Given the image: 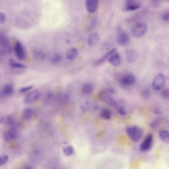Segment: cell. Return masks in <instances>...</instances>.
<instances>
[{
    "mask_svg": "<svg viewBox=\"0 0 169 169\" xmlns=\"http://www.w3.org/2000/svg\"><path fill=\"white\" fill-rule=\"evenodd\" d=\"M153 142V135L149 134L144 138L140 146V149L142 151L146 152L149 150L151 147Z\"/></svg>",
    "mask_w": 169,
    "mask_h": 169,
    "instance_id": "obj_9",
    "label": "cell"
},
{
    "mask_svg": "<svg viewBox=\"0 0 169 169\" xmlns=\"http://www.w3.org/2000/svg\"><path fill=\"white\" fill-rule=\"evenodd\" d=\"M6 116L4 115L3 114L0 113V124L4 123V120L5 119Z\"/></svg>",
    "mask_w": 169,
    "mask_h": 169,
    "instance_id": "obj_36",
    "label": "cell"
},
{
    "mask_svg": "<svg viewBox=\"0 0 169 169\" xmlns=\"http://www.w3.org/2000/svg\"><path fill=\"white\" fill-rule=\"evenodd\" d=\"M9 160V156L8 155L0 156V166H3L5 165Z\"/></svg>",
    "mask_w": 169,
    "mask_h": 169,
    "instance_id": "obj_29",
    "label": "cell"
},
{
    "mask_svg": "<svg viewBox=\"0 0 169 169\" xmlns=\"http://www.w3.org/2000/svg\"><path fill=\"white\" fill-rule=\"evenodd\" d=\"M101 116L105 120H109L112 117V113L109 110L104 109L101 112Z\"/></svg>",
    "mask_w": 169,
    "mask_h": 169,
    "instance_id": "obj_26",
    "label": "cell"
},
{
    "mask_svg": "<svg viewBox=\"0 0 169 169\" xmlns=\"http://www.w3.org/2000/svg\"><path fill=\"white\" fill-rule=\"evenodd\" d=\"M33 54L34 57L38 60H44L46 57V55L44 52H43L41 50H39V49L34 50L33 52Z\"/></svg>",
    "mask_w": 169,
    "mask_h": 169,
    "instance_id": "obj_22",
    "label": "cell"
},
{
    "mask_svg": "<svg viewBox=\"0 0 169 169\" xmlns=\"http://www.w3.org/2000/svg\"><path fill=\"white\" fill-rule=\"evenodd\" d=\"M117 42L121 46H124L128 43L129 37L127 32L123 30H120L117 38Z\"/></svg>",
    "mask_w": 169,
    "mask_h": 169,
    "instance_id": "obj_13",
    "label": "cell"
},
{
    "mask_svg": "<svg viewBox=\"0 0 169 169\" xmlns=\"http://www.w3.org/2000/svg\"><path fill=\"white\" fill-rule=\"evenodd\" d=\"M4 124L10 128H13V127L16 128L17 125L16 119L12 115L6 116Z\"/></svg>",
    "mask_w": 169,
    "mask_h": 169,
    "instance_id": "obj_17",
    "label": "cell"
},
{
    "mask_svg": "<svg viewBox=\"0 0 169 169\" xmlns=\"http://www.w3.org/2000/svg\"><path fill=\"white\" fill-rule=\"evenodd\" d=\"M18 135H19V133L16 129V128L13 127V128H10V129H8L7 131L4 133L3 137H4V140L8 142V141H10L15 139L18 137Z\"/></svg>",
    "mask_w": 169,
    "mask_h": 169,
    "instance_id": "obj_12",
    "label": "cell"
},
{
    "mask_svg": "<svg viewBox=\"0 0 169 169\" xmlns=\"http://www.w3.org/2000/svg\"><path fill=\"white\" fill-rule=\"evenodd\" d=\"M93 85L90 82L84 83L81 87V92L84 95H89L93 91Z\"/></svg>",
    "mask_w": 169,
    "mask_h": 169,
    "instance_id": "obj_18",
    "label": "cell"
},
{
    "mask_svg": "<svg viewBox=\"0 0 169 169\" xmlns=\"http://www.w3.org/2000/svg\"><path fill=\"white\" fill-rule=\"evenodd\" d=\"M100 40V37L97 33H92L89 36L88 39V44L90 46H94L97 45Z\"/></svg>",
    "mask_w": 169,
    "mask_h": 169,
    "instance_id": "obj_19",
    "label": "cell"
},
{
    "mask_svg": "<svg viewBox=\"0 0 169 169\" xmlns=\"http://www.w3.org/2000/svg\"><path fill=\"white\" fill-rule=\"evenodd\" d=\"M159 137L162 141L166 143H169V132L168 130H162L159 132Z\"/></svg>",
    "mask_w": 169,
    "mask_h": 169,
    "instance_id": "obj_23",
    "label": "cell"
},
{
    "mask_svg": "<svg viewBox=\"0 0 169 169\" xmlns=\"http://www.w3.org/2000/svg\"><path fill=\"white\" fill-rule=\"evenodd\" d=\"M165 83V79L164 75L161 73L158 74L154 77L153 82L152 83V88L156 91L161 90L164 87Z\"/></svg>",
    "mask_w": 169,
    "mask_h": 169,
    "instance_id": "obj_4",
    "label": "cell"
},
{
    "mask_svg": "<svg viewBox=\"0 0 169 169\" xmlns=\"http://www.w3.org/2000/svg\"><path fill=\"white\" fill-rule=\"evenodd\" d=\"M113 50H114V49H112L108 53L106 54L105 55L102 57V58L100 59V60H98L97 62V65H101V64L103 63L106 60H107V58H108V57L110 55L111 53H112Z\"/></svg>",
    "mask_w": 169,
    "mask_h": 169,
    "instance_id": "obj_28",
    "label": "cell"
},
{
    "mask_svg": "<svg viewBox=\"0 0 169 169\" xmlns=\"http://www.w3.org/2000/svg\"><path fill=\"white\" fill-rule=\"evenodd\" d=\"M40 91L38 90H35L29 93L24 99V102L26 104H31L34 103L35 102L38 100L40 98Z\"/></svg>",
    "mask_w": 169,
    "mask_h": 169,
    "instance_id": "obj_11",
    "label": "cell"
},
{
    "mask_svg": "<svg viewBox=\"0 0 169 169\" xmlns=\"http://www.w3.org/2000/svg\"><path fill=\"white\" fill-rule=\"evenodd\" d=\"M9 64L10 66L14 69H24L27 68V66L25 65L22 63H19L13 59H10Z\"/></svg>",
    "mask_w": 169,
    "mask_h": 169,
    "instance_id": "obj_21",
    "label": "cell"
},
{
    "mask_svg": "<svg viewBox=\"0 0 169 169\" xmlns=\"http://www.w3.org/2000/svg\"><path fill=\"white\" fill-rule=\"evenodd\" d=\"M147 25L143 23H138L135 24L132 28V33L134 36L139 38L142 36L147 30Z\"/></svg>",
    "mask_w": 169,
    "mask_h": 169,
    "instance_id": "obj_3",
    "label": "cell"
},
{
    "mask_svg": "<svg viewBox=\"0 0 169 169\" xmlns=\"http://www.w3.org/2000/svg\"><path fill=\"white\" fill-rule=\"evenodd\" d=\"M126 60L129 63H133L136 61L137 59V52L133 48L127 49L126 51Z\"/></svg>",
    "mask_w": 169,
    "mask_h": 169,
    "instance_id": "obj_14",
    "label": "cell"
},
{
    "mask_svg": "<svg viewBox=\"0 0 169 169\" xmlns=\"http://www.w3.org/2000/svg\"><path fill=\"white\" fill-rule=\"evenodd\" d=\"M98 0H86V8L89 13H93L97 10Z\"/></svg>",
    "mask_w": 169,
    "mask_h": 169,
    "instance_id": "obj_15",
    "label": "cell"
},
{
    "mask_svg": "<svg viewBox=\"0 0 169 169\" xmlns=\"http://www.w3.org/2000/svg\"><path fill=\"white\" fill-rule=\"evenodd\" d=\"M62 60V58L61 55H60V54H56L52 56L51 60V61L52 65H57L61 63Z\"/></svg>",
    "mask_w": 169,
    "mask_h": 169,
    "instance_id": "obj_25",
    "label": "cell"
},
{
    "mask_svg": "<svg viewBox=\"0 0 169 169\" xmlns=\"http://www.w3.org/2000/svg\"><path fill=\"white\" fill-rule=\"evenodd\" d=\"M143 94L144 95V97L148 96V95H149V93H148V92L147 91H145L143 92Z\"/></svg>",
    "mask_w": 169,
    "mask_h": 169,
    "instance_id": "obj_38",
    "label": "cell"
},
{
    "mask_svg": "<svg viewBox=\"0 0 169 169\" xmlns=\"http://www.w3.org/2000/svg\"><path fill=\"white\" fill-rule=\"evenodd\" d=\"M14 92V85L11 83H9L2 87L0 90V95L3 97H7L13 95Z\"/></svg>",
    "mask_w": 169,
    "mask_h": 169,
    "instance_id": "obj_8",
    "label": "cell"
},
{
    "mask_svg": "<svg viewBox=\"0 0 169 169\" xmlns=\"http://www.w3.org/2000/svg\"><path fill=\"white\" fill-rule=\"evenodd\" d=\"M136 81L134 75L132 74H127L123 75L120 78V82L124 86L129 87L133 85Z\"/></svg>",
    "mask_w": 169,
    "mask_h": 169,
    "instance_id": "obj_10",
    "label": "cell"
},
{
    "mask_svg": "<svg viewBox=\"0 0 169 169\" xmlns=\"http://www.w3.org/2000/svg\"><path fill=\"white\" fill-rule=\"evenodd\" d=\"M153 113L155 115H161L162 114L161 111L159 109H156V110H155L153 111Z\"/></svg>",
    "mask_w": 169,
    "mask_h": 169,
    "instance_id": "obj_37",
    "label": "cell"
},
{
    "mask_svg": "<svg viewBox=\"0 0 169 169\" xmlns=\"http://www.w3.org/2000/svg\"><path fill=\"white\" fill-rule=\"evenodd\" d=\"M117 109V112L118 113L121 115L124 116L125 115L127 112H126V111L125 108L121 106L118 105L117 106V108H116Z\"/></svg>",
    "mask_w": 169,
    "mask_h": 169,
    "instance_id": "obj_30",
    "label": "cell"
},
{
    "mask_svg": "<svg viewBox=\"0 0 169 169\" xmlns=\"http://www.w3.org/2000/svg\"><path fill=\"white\" fill-rule=\"evenodd\" d=\"M78 55V51L75 48H72L69 49L66 53V57L68 60H72L77 57Z\"/></svg>",
    "mask_w": 169,
    "mask_h": 169,
    "instance_id": "obj_20",
    "label": "cell"
},
{
    "mask_svg": "<svg viewBox=\"0 0 169 169\" xmlns=\"http://www.w3.org/2000/svg\"><path fill=\"white\" fill-rule=\"evenodd\" d=\"M14 51L16 57L19 60L21 61L25 60L26 58V51L23 44L20 41H16L15 42L14 46Z\"/></svg>",
    "mask_w": 169,
    "mask_h": 169,
    "instance_id": "obj_5",
    "label": "cell"
},
{
    "mask_svg": "<svg viewBox=\"0 0 169 169\" xmlns=\"http://www.w3.org/2000/svg\"><path fill=\"white\" fill-rule=\"evenodd\" d=\"M126 132L129 137L134 142H139L143 135L142 129L137 125L128 127Z\"/></svg>",
    "mask_w": 169,
    "mask_h": 169,
    "instance_id": "obj_2",
    "label": "cell"
},
{
    "mask_svg": "<svg viewBox=\"0 0 169 169\" xmlns=\"http://www.w3.org/2000/svg\"><path fill=\"white\" fill-rule=\"evenodd\" d=\"M114 92V90L112 88H108L106 90H103L100 92V97L101 100L104 101L105 103H107L111 106L115 108H117L119 105L117 101L114 98H113L111 94Z\"/></svg>",
    "mask_w": 169,
    "mask_h": 169,
    "instance_id": "obj_1",
    "label": "cell"
},
{
    "mask_svg": "<svg viewBox=\"0 0 169 169\" xmlns=\"http://www.w3.org/2000/svg\"><path fill=\"white\" fill-rule=\"evenodd\" d=\"M64 154L67 156H70L73 154L74 149L72 146H68L64 147L63 149Z\"/></svg>",
    "mask_w": 169,
    "mask_h": 169,
    "instance_id": "obj_27",
    "label": "cell"
},
{
    "mask_svg": "<svg viewBox=\"0 0 169 169\" xmlns=\"http://www.w3.org/2000/svg\"><path fill=\"white\" fill-rule=\"evenodd\" d=\"M33 88V85H29V86H27V87H24L21 88L19 90V91L20 93H25L26 92L30 90H31Z\"/></svg>",
    "mask_w": 169,
    "mask_h": 169,
    "instance_id": "obj_32",
    "label": "cell"
},
{
    "mask_svg": "<svg viewBox=\"0 0 169 169\" xmlns=\"http://www.w3.org/2000/svg\"><path fill=\"white\" fill-rule=\"evenodd\" d=\"M33 115L32 109L29 108H26L23 112V118L26 120H30L33 118Z\"/></svg>",
    "mask_w": 169,
    "mask_h": 169,
    "instance_id": "obj_24",
    "label": "cell"
},
{
    "mask_svg": "<svg viewBox=\"0 0 169 169\" xmlns=\"http://www.w3.org/2000/svg\"><path fill=\"white\" fill-rule=\"evenodd\" d=\"M6 21V15L3 13H0V24L5 23Z\"/></svg>",
    "mask_w": 169,
    "mask_h": 169,
    "instance_id": "obj_33",
    "label": "cell"
},
{
    "mask_svg": "<svg viewBox=\"0 0 169 169\" xmlns=\"http://www.w3.org/2000/svg\"><path fill=\"white\" fill-rule=\"evenodd\" d=\"M162 96L165 98H169V90L168 89H164L161 92Z\"/></svg>",
    "mask_w": 169,
    "mask_h": 169,
    "instance_id": "obj_34",
    "label": "cell"
},
{
    "mask_svg": "<svg viewBox=\"0 0 169 169\" xmlns=\"http://www.w3.org/2000/svg\"><path fill=\"white\" fill-rule=\"evenodd\" d=\"M162 19L166 23H169V11H166L162 15Z\"/></svg>",
    "mask_w": 169,
    "mask_h": 169,
    "instance_id": "obj_31",
    "label": "cell"
},
{
    "mask_svg": "<svg viewBox=\"0 0 169 169\" xmlns=\"http://www.w3.org/2000/svg\"><path fill=\"white\" fill-rule=\"evenodd\" d=\"M0 48L4 53H10L11 51L10 40L8 37L3 34H0Z\"/></svg>",
    "mask_w": 169,
    "mask_h": 169,
    "instance_id": "obj_6",
    "label": "cell"
},
{
    "mask_svg": "<svg viewBox=\"0 0 169 169\" xmlns=\"http://www.w3.org/2000/svg\"><path fill=\"white\" fill-rule=\"evenodd\" d=\"M158 123H159V120H154V121L152 122L151 124V127L153 128V129L155 128L158 125Z\"/></svg>",
    "mask_w": 169,
    "mask_h": 169,
    "instance_id": "obj_35",
    "label": "cell"
},
{
    "mask_svg": "<svg viewBox=\"0 0 169 169\" xmlns=\"http://www.w3.org/2000/svg\"><path fill=\"white\" fill-rule=\"evenodd\" d=\"M107 60L114 66H118L120 65L121 63V57L119 54L117 52L116 48H114L112 53H111L109 56L107 58Z\"/></svg>",
    "mask_w": 169,
    "mask_h": 169,
    "instance_id": "obj_7",
    "label": "cell"
},
{
    "mask_svg": "<svg viewBox=\"0 0 169 169\" xmlns=\"http://www.w3.org/2000/svg\"><path fill=\"white\" fill-rule=\"evenodd\" d=\"M141 7V5L138 3L134 1V0H127L126 2L124 10L125 11L136 10Z\"/></svg>",
    "mask_w": 169,
    "mask_h": 169,
    "instance_id": "obj_16",
    "label": "cell"
}]
</instances>
